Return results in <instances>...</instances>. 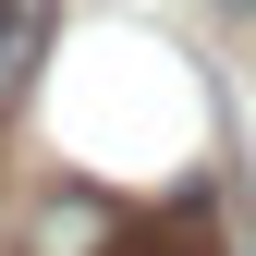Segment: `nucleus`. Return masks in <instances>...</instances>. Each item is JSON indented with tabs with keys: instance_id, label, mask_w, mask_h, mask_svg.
Returning <instances> with one entry per match:
<instances>
[{
	"instance_id": "f257e3e1",
	"label": "nucleus",
	"mask_w": 256,
	"mask_h": 256,
	"mask_svg": "<svg viewBox=\"0 0 256 256\" xmlns=\"http://www.w3.org/2000/svg\"><path fill=\"white\" fill-rule=\"evenodd\" d=\"M134 220H122V196H98V183H49L37 208H24V232H12V256H110Z\"/></svg>"
},
{
	"instance_id": "7ed1b4c3",
	"label": "nucleus",
	"mask_w": 256,
	"mask_h": 256,
	"mask_svg": "<svg viewBox=\"0 0 256 256\" xmlns=\"http://www.w3.org/2000/svg\"><path fill=\"white\" fill-rule=\"evenodd\" d=\"M244 256H256V244H244Z\"/></svg>"
},
{
	"instance_id": "f03ea898",
	"label": "nucleus",
	"mask_w": 256,
	"mask_h": 256,
	"mask_svg": "<svg viewBox=\"0 0 256 256\" xmlns=\"http://www.w3.org/2000/svg\"><path fill=\"white\" fill-rule=\"evenodd\" d=\"M49 24H61V0H0V110L24 98V74H37Z\"/></svg>"
}]
</instances>
